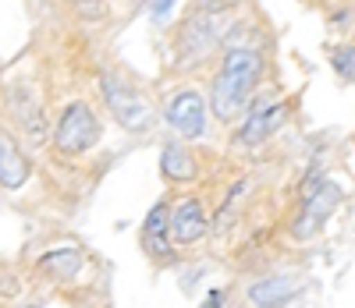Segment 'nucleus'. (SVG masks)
Returning a JSON list of instances; mask_svg holds the SVG:
<instances>
[{"instance_id":"f257e3e1","label":"nucleus","mask_w":355,"mask_h":308,"mask_svg":"<svg viewBox=\"0 0 355 308\" xmlns=\"http://www.w3.org/2000/svg\"><path fill=\"white\" fill-rule=\"evenodd\" d=\"M263 75V60L256 50H227L224 64H220V75L214 82V92H210V107H214V117L217 120H234L252 100V89Z\"/></svg>"},{"instance_id":"f03ea898","label":"nucleus","mask_w":355,"mask_h":308,"mask_svg":"<svg viewBox=\"0 0 355 308\" xmlns=\"http://www.w3.org/2000/svg\"><path fill=\"white\" fill-rule=\"evenodd\" d=\"M100 89H103V100H107L114 120H117L121 128H128V132H135V135H142V132L153 128V107H150V100H146L139 89H132L125 78H117V75L107 71V75L100 78Z\"/></svg>"},{"instance_id":"7ed1b4c3","label":"nucleus","mask_w":355,"mask_h":308,"mask_svg":"<svg viewBox=\"0 0 355 308\" xmlns=\"http://www.w3.org/2000/svg\"><path fill=\"white\" fill-rule=\"evenodd\" d=\"M53 142H57V149H61L64 156H78V152L93 149L100 142V120H96V114L89 110L85 103L64 107L61 120H57V128H53Z\"/></svg>"},{"instance_id":"20e7f679","label":"nucleus","mask_w":355,"mask_h":308,"mask_svg":"<svg viewBox=\"0 0 355 308\" xmlns=\"http://www.w3.org/2000/svg\"><path fill=\"white\" fill-rule=\"evenodd\" d=\"M341 199L345 195H341V188H338L334 181H320V188L302 199V212H299V220H295V237L309 241L323 224L331 220V212L341 206Z\"/></svg>"},{"instance_id":"39448f33","label":"nucleus","mask_w":355,"mask_h":308,"mask_svg":"<svg viewBox=\"0 0 355 308\" xmlns=\"http://www.w3.org/2000/svg\"><path fill=\"white\" fill-rule=\"evenodd\" d=\"M167 120L174 125L178 135L185 138H199L206 132V100L199 92H178L167 107Z\"/></svg>"},{"instance_id":"423d86ee","label":"nucleus","mask_w":355,"mask_h":308,"mask_svg":"<svg viewBox=\"0 0 355 308\" xmlns=\"http://www.w3.org/2000/svg\"><path fill=\"white\" fill-rule=\"evenodd\" d=\"M206 230H210V220H206V209L199 199H185L182 206H178L174 212V224H171V234L178 244H196L206 237Z\"/></svg>"},{"instance_id":"0eeeda50","label":"nucleus","mask_w":355,"mask_h":308,"mask_svg":"<svg viewBox=\"0 0 355 308\" xmlns=\"http://www.w3.org/2000/svg\"><path fill=\"white\" fill-rule=\"evenodd\" d=\"M288 120V103H270V107H259L249 120H245V128L239 132V142L242 145H259L266 142L281 125Z\"/></svg>"},{"instance_id":"6e6552de","label":"nucleus","mask_w":355,"mask_h":308,"mask_svg":"<svg viewBox=\"0 0 355 308\" xmlns=\"http://www.w3.org/2000/svg\"><path fill=\"white\" fill-rule=\"evenodd\" d=\"M299 294H302V284L288 280V276H270V280H259V284L249 287V301L256 308H281Z\"/></svg>"},{"instance_id":"1a4fd4ad","label":"nucleus","mask_w":355,"mask_h":308,"mask_svg":"<svg viewBox=\"0 0 355 308\" xmlns=\"http://www.w3.org/2000/svg\"><path fill=\"white\" fill-rule=\"evenodd\" d=\"M28 181V160L21 156L18 142L0 132V184L4 188H21V184Z\"/></svg>"},{"instance_id":"9d476101","label":"nucleus","mask_w":355,"mask_h":308,"mask_svg":"<svg viewBox=\"0 0 355 308\" xmlns=\"http://www.w3.org/2000/svg\"><path fill=\"white\" fill-rule=\"evenodd\" d=\"M142 248L153 259H171V234H167V206H153V212L142 224Z\"/></svg>"},{"instance_id":"9b49d317","label":"nucleus","mask_w":355,"mask_h":308,"mask_svg":"<svg viewBox=\"0 0 355 308\" xmlns=\"http://www.w3.org/2000/svg\"><path fill=\"white\" fill-rule=\"evenodd\" d=\"M210 46H214V33H210V21H206V15L189 18L185 28H182V50H185V57H202Z\"/></svg>"},{"instance_id":"f8f14e48","label":"nucleus","mask_w":355,"mask_h":308,"mask_svg":"<svg viewBox=\"0 0 355 308\" xmlns=\"http://www.w3.org/2000/svg\"><path fill=\"white\" fill-rule=\"evenodd\" d=\"M160 170L171 177V181H192L199 174L196 160L189 156V152L182 145H164V156H160Z\"/></svg>"},{"instance_id":"ddd939ff","label":"nucleus","mask_w":355,"mask_h":308,"mask_svg":"<svg viewBox=\"0 0 355 308\" xmlns=\"http://www.w3.org/2000/svg\"><path fill=\"white\" fill-rule=\"evenodd\" d=\"M40 266H43L46 273H57V276H75V273L82 269V255H78L75 248H61V252L43 255Z\"/></svg>"},{"instance_id":"4468645a","label":"nucleus","mask_w":355,"mask_h":308,"mask_svg":"<svg viewBox=\"0 0 355 308\" xmlns=\"http://www.w3.org/2000/svg\"><path fill=\"white\" fill-rule=\"evenodd\" d=\"M352 64H355V53H352V46H345V50H338L334 53V71L348 82L352 78Z\"/></svg>"},{"instance_id":"2eb2a0df","label":"nucleus","mask_w":355,"mask_h":308,"mask_svg":"<svg viewBox=\"0 0 355 308\" xmlns=\"http://www.w3.org/2000/svg\"><path fill=\"white\" fill-rule=\"evenodd\" d=\"M75 11L82 18H103V0H75Z\"/></svg>"},{"instance_id":"dca6fc26","label":"nucleus","mask_w":355,"mask_h":308,"mask_svg":"<svg viewBox=\"0 0 355 308\" xmlns=\"http://www.w3.org/2000/svg\"><path fill=\"white\" fill-rule=\"evenodd\" d=\"M202 11H224V8H234L239 0H196Z\"/></svg>"},{"instance_id":"f3484780","label":"nucleus","mask_w":355,"mask_h":308,"mask_svg":"<svg viewBox=\"0 0 355 308\" xmlns=\"http://www.w3.org/2000/svg\"><path fill=\"white\" fill-rule=\"evenodd\" d=\"M171 4H174V0H150V8H153V15H157V18H167Z\"/></svg>"},{"instance_id":"a211bd4d","label":"nucleus","mask_w":355,"mask_h":308,"mask_svg":"<svg viewBox=\"0 0 355 308\" xmlns=\"http://www.w3.org/2000/svg\"><path fill=\"white\" fill-rule=\"evenodd\" d=\"M320 181H323L320 174H309V177H306V184H302V199H306V195H313V192L320 188Z\"/></svg>"},{"instance_id":"6ab92c4d","label":"nucleus","mask_w":355,"mask_h":308,"mask_svg":"<svg viewBox=\"0 0 355 308\" xmlns=\"http://www.w3.org/2000/svg\"><path fill=\"white\" fill-rule=\"evenodd\" d=\"M28 308H36V305H28Z\"/></svg>"}]
</instances>
